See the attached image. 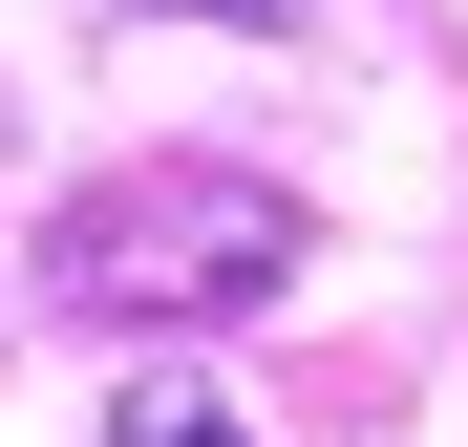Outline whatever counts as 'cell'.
<instances>
[{
  "mask_svg": "<svg viewBox=\"0 0 468 447\" xmlns=\"http://www.w3.org/2000/svg\"><path fill=\"white\" fill-rule=\"evenodd\" d=\"M277 277H298V213L277 192H107V213H64V298H107V320L277 298Z\"/></svg>",
  "mask_w": 468,
  "mask_h": 447,
  "instance_id": "obj_1",
  "label": "cell"
},
{
  "mask_svg": "<svg viewBox=\"0 0 468 447\" xmlns=\"http://www.w3.org/2000/svg\"><path fill=\"white\" fill-rule=\"evenodd\" d=\"M192 22H277V0H192Z\"/></svg>",
  "mask_w": 468,
  "mask_h": 447,
  "instance_id": "obj_3",
  "label": "cell"
},
{
  "mask_svg": "<svg viewBox=\"0 0 468 447\" xmlns=\"http://www.w3.org/2000/svg\"><path fill=\"white\" fill-rule=\"evenodd\" d=\"M107 447H256V426H234V405H213V384H192V362H149V384H128V405H107Z\"/></svg>",
  "mask_w": 468,
  "mask_h": 447,
  "instance_id": "obj_2",
  "label": "cell"
}]
</instances>
